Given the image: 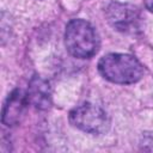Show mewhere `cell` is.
I'll use <instances>...</instances> for the list:
<instances>
[{"mask_svg": "<svg viewBox=\"0 0 153 153\" xmlns=\"http://www.w3.org/2000/svg\"><path fill=\"white\" fill-rule=\"evenodd\" d=\"M98 71L106 80L115 84H134L143 75V67L129 54L110 53L100 57Z\"/></svg>", "mask_w": 153, "mask_h": 153, "instance_id": "cell-1", "label": "cell"}, {"mask_svg": "<svg viewBox=\"0 0 153 153\" xmlns=\"http://www.w3.org/2000/svg\"><path fill=\"white\" fill-rule=\"evenodd\" d=\"M106 18L110 25L123 33H137L142 27L140 10L130 4L111 2L106 8Z\"/></svg>", "mask_w": 153, "mask_h": 153, "instance_id": "cell-4", "label": "cell"}, {"mask_svg": "<svg viewBox=\"0 0 153 153\" xmlns=\"http://www.w3.org/2000/svg\"><path fill=\"white\" fill-rule=\"evenodd\" d=\"M68 118L73 127L88 134L100 135L110 128V118L105 110L91 103L75 106L71 110Z\"/></svg>", "mask_w": 153, "mask_h": 153, "instance_id": "cell-3", "label": "cell"}, {"mask_svg": "<svg viewBox=\"0 0 153 153\" xmlns=\"http://www.w3.org/2000/svg\"><path fill=\"white\" fill-rule=\"evenodd\" d=\"M27 104L29 100L25 92H23L20 88L12 91L2 108V123L7 127H13L18 124L25 112Z\"/></svg>", "mask_w": 153, "mask_h": 153, "instance_id": "cell-5", "label": "cell"}, {"mask_svg": "<svg viewBox=\"0 0 153 153\" xmlns=\"http://www.w3.org/2000/svg\"><path fill=\"white\" fill-rule=\"evenodd\" d=\"M65 44L68 53L74 57L88 59L98 51L99 37L88 22L72 19L66 26Z\"/></svg>", "mask_w": 153, "mask_h": 153, "instance_id": "cell-2", "label": "cell"}, {"mask_svg": "<svg viewBox=\"0 0 153 153\" xmlns=\"http://www.w3.org/2000/svg\"><path fill=\"white\" fill-rule=\"evenodd\" d=\"M145 6L148 11L153 13V0H145Z\"/></svg>", "mask_w": 153, "mask_h": 153, "instance_id": "cell-7", "label": "cell"}, {"mask_svg": "<svg viewBox=\"0 0 153 153\" xmlns=\"http://www.w3.org/2000/svg\"><path fill=\"white\" fill-rule=\"evenodd\" d=\"M29 104L38 110H47L51 105V88L47 79L41 75H33L26 91Z\"/></svg>", "mask_w": 153, "mask_h": 153, "instance_id": "cell-6", "label": "cell"}]
</instances>
